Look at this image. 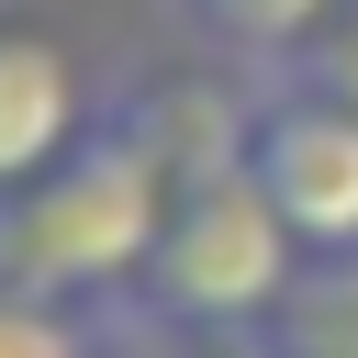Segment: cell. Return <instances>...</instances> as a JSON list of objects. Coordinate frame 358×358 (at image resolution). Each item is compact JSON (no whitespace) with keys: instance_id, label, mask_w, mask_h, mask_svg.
Wrapping results in <instances>:
<instances>
[{"instance_id":"277c9868","label":"cell","mask_w":358,"mask_h":358,"mask_svg":"<svg viewBox=\"0 0 358 358\" xmlns=\"http://www.w3.org/2000/svg\"><path fill=\"white\" fill-rule=\"evenodd\" d=\"M90 123H101V112H90L78 56H67L56 34H34V22H0V190H22V179H45L56 157H78Z\"/></svg>"},{"instance_id":"ba28073f","label":"cell","mask_w":358,"mask_h":358,"mask_svg":"<svg viewBox=\"0 0 358 358\" xmlns=\"http://www.w3.org/2000/svg\"><path fill=\"white\" fill-rule=\"evenodd\" d=\"M213 358H280V347H268V336H224Z\"/></svg>"},{"instance_id":"52a82bcc","label":"cell","mask_w":358,"mask_h":358,"mask_svg":"<svg viewBox=\"0 0 358 358\" xmlns=\"http://www.w3.org/2000/svg\"><path fill=\"white\" fill-rule=\"evenodd\" d=\"M0 358H90V336H78V313H67V302L0 291Z\"/></svg>"},{"instance_id":"3957f363","label":"cell","mask_w":358,"mask_h":358,"mask_svg":"<svg viewBox=\"0 0 358 358\" xmlns=\"http://www.w3.org/2000/svg\"><path fill=\"white\" fill-rule=\"evenodd\" d=\"M246 168H257V190L291 213V235L313 257L358 246V101H336V90H268L246 112Z\"/></svg>"},{"instance_id":"7a4b0ae2","label":"cell","mask_w":358,"mask_h":358,"mask_svg":"<svg viewBox=\"0 0 358 358\" xmlns=\"http://www.w3.org/2000/svg\"><path fill=\"white\" fill-rule=\"evenodd\" d=\"M313 246L291 235V213L257 190V168H213V179H179L168 201V235H157V268H145V302L179 313V324H268V302L291 291Z\"/></svg>"},{"instance_id":"5b68a950","label":"cell","mask_w":358,"mask_h":358,"mask_svg":"<svg viewBox=\"0 0 358 358\" xmlns=\"http://www.w3.org/2000/svg\"><path fill=\"white\" fill-rule=\"evenodd\" d=\"M280 358H358V246H324V257H302L291 268V291L268 302V324H257Z\"/></svg>"},{"instance_id":"6da1fadb","label":"cell","mask_w":358,"mask_h":358,"mask_svg":"<svg viewBox=\"0 0 358 358\" xmlns=\"http://www.w3.org/2000/svg\"><path fill=\"white\" fill-rule=\"evenodd\" d=\"M168 201H179V168L145 134V112H101L78 134V157L0 190V291L90 302V291L145 280L157 235H168Z\"/></svg>"},{"instance_id":"8992f818","label":"cell","mask_w":358,"mask_h":358,"mask_svg":"<svg viewBox=\"0 0 358 358\" xmlns=\"http://www.w3.org/2000/svg\"><path fill=\"white\" fill-rule=\"evenodd\" d=\"M336 11H347V0H213V22H224L235 45H257V56H302Z\"/></svg>"}]
</instances>
